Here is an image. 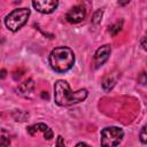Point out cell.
<instances>
[{
    "label": "cell",
    "mask_w": 147,
    "mask_h": 147,
    "mask_svg": "<svg viewBox=\"0 0 147 147\" xmlns=\"http://www.w3.org/2000/svg\"><path fill=\"white\" fill-rule=\"evenodd\" d=\"M101 16H102V10H98V11L94 14V17H93V23L98 24V23L100 22V18H101Z\"/></svg>",
    "instance_id": "cell-13"
},
{
    "label": "cell",
    "mask_w": 147,
    "mask_h": 147,
    "mask_svg": "<svg viewBox=\"0 0 147 147\" xmlns=\"http://www.w3.org/2000/svg\"><path fill=\"white\" fill-rule=\"evenodd\" d=\"M87 98V90L82 88L76 92L70 90L69 84L65 80H57L54 85V100L55 103L62 107H68L84 101Z\"/></svg>",
    "instance_id": "cell-1"
},
{
    "label": "cell",
    "mask_w": 147,
    "mask_h": 147,
    "mask_svg": "<svg viewBox=\"0 0 147 147\" xmlns=\"http://www.w3.org/2000/svg\"><path fill=\"white\" fill-rule=\"evenodd\" d=\"M145 76H146V74H145V72H142V74H141V77H140V79H141V84H142V85H145V84H146Z\"/></svg>",
    "instance_id": "cell-17"
},
{
    "label": "cell",
    "mask_w": 147,
    "mask_h": 147,
    "mask_svg": "<svg viewBox=\"0 0 147 147\" xmlns=\"http://www.w3.org/2000/svg\"><path fill=\"white\" fill-rule=\"evenodd\" d=\"M7 76V71L6 70H0V78L2 79V78H5Z\"/></svg>",
    "instance_id": "cell-18"
},
{
    "label": "cell",
    "mask_w": 147,
    "mask_h": 147,
    "mask_svg": "<svg viewBox=\"0 0 147 147\" xmlns=\"http://www.w3.org/2000/svg\"><path fill=\"white\" fill-rule=\"evenodd\" d=\"M30 16V9L28 8H17L14 9L11 13H9L5 18V24L8 30L10 31H17L20 30L28 21Z\"/></svg>",
    "instance_id": "cell-3"
},
{
    "label": "cell",
    "mask_w": 147,
    "mask_h": 147,
    "mask_svg": "<svg viewBox=\"0 0 147 147\" xmlns=\"http://www.w3.org/2000/svg\"><path fill=\"white\" fill-rule=\"evenodd\" d=\"M55 147H67V146H65V144H64V140H63V138H62L61 136H59V137H57V140H56V145H55Z\"/></svg>",
    "instance_id": "cell-15"
},
{
    "label": "cell",
    "mask_w": 147,
    "mask_h": 147,
    "mask_svg": "<svg viewBox=\"0 0 147 147\" xmlns=\"http://www.w3.org/2000/svg\"><path fill=\"white\" fill-rule=\"evenodd\" d=\"M85 16H86V9H85L83 6L78 5V6L72 7V8L67 13L65 18H67V21H68L69 23L76 24V23L82 22V21L85 18Z\"/></svg>",
    "instance_id": "cell-5"
},
{
    "label": "cell",
    "mask_w": 147,
    "mask_h": 147,
    "mask_svg": "<svg viewBox=\"0 0 147 147\" xmlns=\"http://www.w3.org/2000/svg\"><path fill=\"white\" fill-rule=\"evenodd\" d=\"M122 24H123V22L121 21V22H117L116 24L109 26V32H110L113 36H116V34L121 31V29H122Z\"/></svg>",
    "instance_id": "cell-11"
},
{
    "label": "cell",
    "mask_w": 147,
    "mask_h": 147,
    "mask_svg": "<svg viewBox=\"0 0 147 147\" xmlns=\"http://www.w3.org/2000/svg\"><path fill=\"white\" fill-rule=\"evenodd\" d=\"M57 5H59V2L54 1V0H37V1H32V6L34 7V9H37L39 13H42V14L53 13L56 9Z\"/></svg>",
    "instance_id": "cell-6"
},
{
    "label": "cell",
    "mask_w": 147,
    "mask_h": 147,
    "mask_svg": "<svg viewBox=\"0 0 147 147\" xmlns=\"http://www.w3.org/2000/svg\"><path fill=\"white\" fill-rule=\"evenodd\" d=\"M124 132L121 127L108 126L101 131L100 144L101 147H116L123 139Z\"/></svg>",
    "instance_id": "cell-4"
},
{
    "label": "cell",
    "mask_w": 147,
    "mask_h": 147,
    "mask_svg": "<svg viewBox=\"0 0 147 147\" xmlns=\"http://www.w3.org/2000/svg\"><path fill=\"white\" fill-rule=\"evenodd\" d=\"M110 51H111V48H110L109 45H103V46H101L100 48L96 49V52L94 54V64H95V68L101 67L108 60V57L110 55Z\"/></svg>",
    "instance_id": "cell-7"
},
{
    "label": "cell",
    "mask_w": 147,
    "mask_h": 147,
    "mask_svg": "<svg viewBox=\"0 0 147 147\" xmlns=\"http://www.w3.org/2000/svg\"><path fill=\"white\" fill-rule=\"evenodd\" d=\"M140 141H141V144H146L147 142V136H146V125H144L142 126V129H141V131H140Z\"/></svg>",
    "instance_id": "cell-12"
},
{
    "label": "cell",
    "mask_w": 147,
    "mask_h": 147,
    "mask_svg": "<svg viewBox=\"0 0 147 147\" xmlns=\"http://www.w3.org/2000/svg\"><path fill=\"white\" fill-rule=\"evenodd\" d=\"M9 139L6 137H0V147H7L9 145Z\"/></svg>",
    "instance_id": "cell-14"
},
{
    "label": "cell",
    "mask_w": 147,
    "mask_h": 147,
    "mask_svg": "<svg viewBox=\"0 0 147 147\" xmlns=\"http://www.w3.org/2000/svg\"><path fill=\"white\" fill-rule=\"evenodd\" d=\"M39 131H41L44 133V137L45 139L47 140H51L53 138V131L49 126H47L45 123H38V124H33L31 126L28 127V132L31 134V136H34L37 134Z\"/></svg>",
    "instance_id": "cell-8"
},
{
    "label": "cell",
    "mask_w": 147,
    "mask_h": 147,
    "mask_svg": "<svg viewBox=\"0 0 147 147\" xmlns=\"http://www.w3.org/2000/svg\"><path fill=\"white\" fill-rule=\"evenodd\" d=\"M76 147H91V146L87 145V144H85V142H78V144L76 145Z\"/></svg>",
    "instance_id": "cell-16"
},
{
    "label": "cell",
    "mask_w": 147,
    "mask_h": 147,
    "mask_svg": "<svg viewBox=\"0 0 147 147\" xmlns=\"http://www.w3.org/2000/svg\"><path fill=\"white\" fill-rule=\"evenodd\" d=\"M49 65L55 72H65L70 70L75 63L74 52L64 46L54 48L49 54Z\"/></svg>",
    "instance_id": "cell-2"
},
{
    "label": "cell",
    "mask_w": 147,
    "mask_h": 147,
    "mask_svg": "<svg viewBox=\"0 0 147 147\" xmlns=\"http://www.w3.org/2000/svg\"><path fill=\"white\" fill-rule=\"evenodd\" d=\"M42 98H46V99H47V98H48V94H47V93H46V94L42 93Z\"/></svg>",
    "instance_id": "cell-20"
},
{
    "label": "cell",
    "mask_w": 147,
    "mask_h": 147,
    "mask_svg": "<svg viewBox=\"0 0 147 147\" xmlns=\"http://www.w3.org/2000/svg\"><path fill=\"white\" fill-rule=\"evenodd\" d=\"M116 80H117V78L116 77H113V75L106 76L105 79H103V82H102V88L105 91H110L114 87V85L116 84Z\"/></svg>",
    "instance_id": "cell-10"
},
{
    "label": "cell",
    "mask_w": 147,
    "mask_h": 147,
    "mask_svg": "<svg viewBox=\"0 0 147 147\" xmlns=\"http://www.w3.org/2000/svg\"><path fill=\"white\" fill-rule=\"evenodd\" d=\"M33 86H34L33 80L29 79V80L24 82L22 85H20V87L17 88V91H20V92H17V93H20V94H22V95H28V94L33 90Z\"/></svg>",
    "instance_id": "cell-9"
},
{
    "label": "cell",
    "mask_w": 147,
    "mask_h": 147,
    "mask_svg": "<svg viewBox=\"0 0 147 147\" xmlns=\"http://www.w3.org/2000/svg\"><path fill=\"white\" fill-rule=\"evenodd\" d=\"M141 46H142V48H144V49H146V45H145V37L141 39Z\"/></svg>",
    "instance_id": "cell-19"
}]
</instances>
